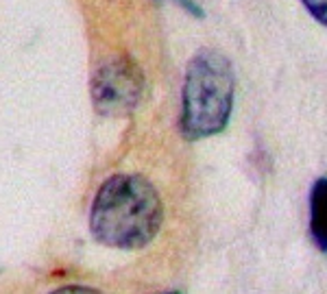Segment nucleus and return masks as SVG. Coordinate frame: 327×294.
Instances as JSON below:
<instances>
[{"label": "nucleus", "instance_id": "nucleus-3", "mask_svg": "<svg viewBox=\"0 0 327 294\" xmlns=\"http://www.w3.org/2000/svg\"><path fill=\"white\" fill-rule=\"evenodd\" d=\"M144 92V75L131 57H112L98 65L92 79V102L100 116H127Z\"/></svg>", "mask_w": 327, "mask_h": 294}, {"label": "nucleus", "instance_id": "nucleus-4", "mask_svg": "<svg viewBox=\"0 0 327 294\" xmlns=\"http://www.w3.org/2000/svg\"><path fill=\"white\" fill-rule=\"evenodd\" d=\"M310 207H312L310 218L312 240L321 251H327V179H318L314 183L310 196Z\"/></svg>", "mask_w": 327, "mask_h": 294}, {"label": "nucleus", "instance_id": "nucleus-5", "mask_svg": "<svg viewBox=\"0 0 327 294\" xmlns=\"http://www.w3.org/2000/svg\"><path fill=\"white\" fill-rule=\"evenodd\" d=\"M303 7L327 28V0H301Z\"/></svg>", "mask_w": 327, "mask_h": 294}, {"label": "nucleus", "instance_id": "nucleus-1", "mask_svg": "<svg viewBox=\"0 0 327 294\" xmlns=\"http://www.w3.org/2000/svg\"><path fill=\"white\" fill-rule=\"evenodd\" d=\"M164 209L157 190L140 174H114L94 196L90 229L100 244L142 248L162 227Z\"/></svg>", "mask_w": 327, "mask_h": 294}, {"label": "nucleus", "instance_id": "nucleus-6", "mask_svg": "<svg viewBox=\"0 0 327 294\" xmlns=\"http://www.w3.org/2000/svg\"><path fill=\"white\" fill-rule=\"evenodd\" d=\"M50 294H103L94 288H85V285H65V288H59Z\"/></svg>", "mask_w": 327, "mask_h": 294}, {"label": "nucleus", "instance_id": "nucleus-2", "mask_svg": "<svg viewBox=\"0 0 327 294\" xmlns=\"http://www.w3.org/2000/svg\"><path fill=\"white\" fill-rule=\"evenodd\" d=\"M236 79L229 59L203 48L188 63L181 94L179 129L188 139L216 135L227 127L234 107Z\"/></svg>", "mask_w": 327, "mask_h": 294}, {"label": "nucleus", "instance_id": "nucleus-7", "mask_svg": "<svg viewBox=\"0 0 327 294\" xmlns=\"http://www.w3.org/2000/svg\"><path fill=\"white\" fill-rule=\"evenodd\" d=\"M172 294H177V292H172Z\"/></svg>", "mask_w": 327, "mask_h": 294}]
</instances>
